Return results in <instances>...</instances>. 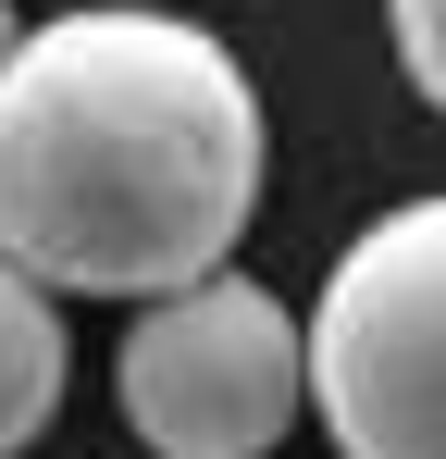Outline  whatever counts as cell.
Instances as JSON below:
<instances>
[{"label":"cell","instance_id":"1","mask_svg":"<svg viewBox=\"0 0 446 459\" xmlns=\"http://www.w3.org/2000/svg\"><path fill=\"white\" fill-rule=\"evenodd\" d=\"M261 212V87L186 13L87 0L0 63V261L38 299H186Z\"/></svg>","mask_w":446,"mask_h":459},{"label":"cell","instance_id":"2","mask_svg":"<svg viewBox=\"0 0 446 459\" xmlns=\"http://www.w3.org/2000/svg\"><path fill=\"white\" fill-rule=\"evenodd\" d=\"M297 373L335 459H446V186L335 248Z\"/></svg>","mask_w":446,"mask_h":459},{"label":"cell","instance_id":"3","mask_svg":"<svg viewBox=\"0 0 446 459\" xmlns=\"http://www.w3.org/2000/svg\"><path fill=\"white\" fill-rule=\"evenodd\" d=\"M124 422L149 459H273L297 435V310L248 273H211L186 299H149L112 348Z\"/></svg>","mask_w":446,"mask_h":459},{"label":"cell","instance_id":"4","mask_svg":"<svg viewBox=\"0 0 446 459\" xmlns=\"http://www.w3.org/2000/svg\"><path fill=\"white\" fill-rule=\"evenodd\" d=\"M63 373H74V335H63V299H38L13 261H0V459H25L63 410Z\"/></svg>","mask_w":446,"mask_h":459},{"label":"cell","instance_id":"5","mask_svg":"<svg viewBox=\"0 0 446 459\" xmlns=\"http://www.w3.org/2000/svg\"><path fill=\"white\" fill-rule=\"evenodd\" d=\"M384 25H397V63H409V87L446 112V0H384Z\"/></svg>","mask_w":446,"mask_h":459},{"label":"cell","instance_id":"6","mask_svg":"<svg viewBox=\"0 0 446 459\" xmlns=\"http://www.w3.org/2000/svg\"><path fill=\"white\" fill-rule=\"evenodd\" d=\"M13 38H25V25H13V0H0V63H13Z\"/></svg>","mask_w":446,"mask_h":459}]
</instances>
